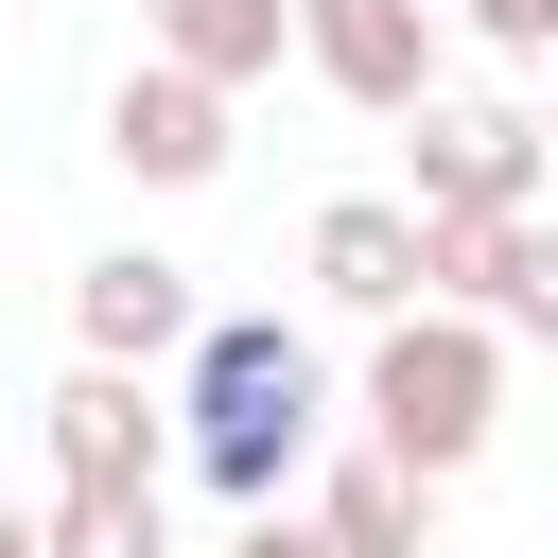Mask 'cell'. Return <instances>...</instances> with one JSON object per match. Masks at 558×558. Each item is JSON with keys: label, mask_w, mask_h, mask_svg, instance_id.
<instances>
[{"label": "cell", "mask_w": 558, "mask_h": 558, "mask_svg": "<svg viewBox=\"0 0 558 558\" xmlns=\"http://www.w3.org/2000/svg\"><path fill=\"white\" fill-rule=\"evenodd\" d=\"M227 558H349V541H331L314 506H244V541H227Z\"/></svg>", "instance_id": "14"}, {"label": "cell", "mask_w": 558, "mask_h": 558, "mask_svg": "<svg viewBox=\"0 0 558 558\" xmlns=\"http://www.w3.org/2000/svg\"><path fill=\"white\" fill-rule=\"evenodd\" d=\"M314 296L331 314H418V192H331L314 209Z\"/></svg>", "instance_id": "8"}, {"label": "cell", "mask_w": 558, "mask_h": 558, "mask_svg": "<svg viewBox=\"0 0 558 558\" xmlns=\"http://www.w3.org/2000/svg\"><path fill=\"white\" fill-rule=\"evenodd\" d=\"M541 157H558V70H541Z\"/></svg>", "instance_id": "16"}, {"label": "cell", "mask_w": 558, "mask_h": 558, "mask_svg": "<svg viewBox=\"0 0 558 558\" xmlns=\"http://www.w3.org/2000/svg\"><path fill=\"white\" fill-rule=\"evenodd\" d=\"M488 52H523V70H558V0H453Z\"/></svg>", "instance_id": "13"}, {"label": "cell", "mask_w": 558, "mask_h": 558, "mask_svg": "<svg viewBox=\"0 0 558 558\" xmlns=\"http://www.w3.org/2000/svg\"><path fill=\"white\" fill-rule=\"evenodd\" d=\"M488 331H523V349H558V227H541V209L506 227V279H488Z\"/></svg>", "instance_id": "12"}, {"label": "cell", "mask_w": 558, "mask_h": 558, "mask_svg": "<svg viewBox=\"0 0 558 558\" xmlns=\"http://www.w3.org/2000/svg\"><path fill=\"white\" fill-rule=\"evenodd\" d=\"M52 488H157V366H87L52 384Z\"/></svg>", "instance_id": "7"}, {"label": "cell", "mask_w": 558, "mask_h": 558, "mask_svg": "<svg viewBox=\"0 0 558 558\" xmlns=\"http://www.w3.org/2000/svg\"><path fill=\"white\" fill-rule=\"evenodd\" d=\"M192 331H209L192 262H157V244L70 262V349H87V366H192Z\"/></svg>", "instance_id": "5"}, {"label": "cell", "mask_w": 558, "mask_h": 558, "mask_svg": "<svg viewBox=\"0 0 558 558\" xmlns=\"http://www.w3.org/2000/svg\"><path fill=\"white\" fill-rule=\"evenodd\" d=\"M541 105H488V87H436L418 105V209H541Z\"/></svg>", "instance_id": "4"}, {"label": "cell", "mask_w": 558, "mask_h": 558, "mask_svg": "<svg viewBox=\"0 0 558 558\" xmlns=\"http://www.w3.org/2000/svg\"><path fill=\"white\" fill-rule=\"evenodd\" d=\"M296 52H314L349 105H384V122H418V105L453 87V35H436V0H296Z\"/></svg>", "instance_id": "3"}, {"label": "cell", "mask_w": 558, "mask_h": 558, "mask_svg": "<svg viewBox=\"0 0 558 558\" xmlns=\"http://www.w3.org/2000/svg\"><path fill=\"white\" fill-rule=\"evenodd\" d=\"M0 558H52V523H35V506H0Z\"/></svg>", "instance_id": "15"}, {"label": "cell", "mask_w": 558, "mask_h": 558, "mask_svg": "<svg viewBox=\"0 0 558 558\" xmlns=\"http://www.w3.org/2000/svg\"><path fill=\"white\" fill-rule=\"evenodd\" d=\"M52 558H174L157 488H52Z\"/></svg>", "instance_id": "11"}, {"label": "cell", "mask_w": 558, "mask_h": 558, "mask_svg": "<svg viewBox=\"0 0 558 558\" xmlns=\"http://www.w3.org/2000/svg\"><path fill=\"white\" fill-rule=\"evenodd\" d=\"M314 436H331V366H314L279 314H209V331H192V471H209L227 506H279V488L314 471Z\"/></svg>", "instance_id": "1"}, {"label": "cell", "mask_w": 558, "mask_h": 558, "mask_svg": "<svg viewBox=\"0 0 558 558\" xmlns=\"http://www.w3.org/2000/svg\"><path fill=\"white\" fill-rule=\"evenodd\" d=\"M314 523H331L349 558H436V471H401V453L366 436V453L314 471Z\"/></svg>", "instance_id": "9"}, {"label": "cell", "mask_w": 558, "mask_h": 558, "mask_svg": "<svg viewBox=\"0 0 558 558\" xmlns=\"http://www.w3.org/2000/svg\"><path fill=\"white\" fill-rule=\"evenodd\" d=\"M488 418H506V331L488 314H453V296H418V314H384V349H366V436L401 453V471H471L488 453Z\"/></svg>", "instance_id": "2"}, {"label": "cell", "mask_w": 558, "mask_h": 558, "mask_svg": "<svg viewBox=\"0 0 558 558\" xmlns=\"http://www.w3.org/2000/svg\"><path fill=\"white\" fill-rule=\"evenodd\" d=\"M140 52H174V70H209V87H262V70L296 52V0H140Z\"/></svg>", "instance_id": "10"}, {"label": "cell", "mask_w": 558, "mask_h": 558, "mask_svg": "<svg viewBox=\"0 0 558 558\" xmlns=\"http://www.w3.org/2000/svg\"><path fill=\"white\" fill-rule=\"evenodd\" d=\"M105 157H122L140 192H209V174H227V87L174 70V52H140V70L105 87Z\"/></svg>", "instance_id": "6"}]
</instances>
